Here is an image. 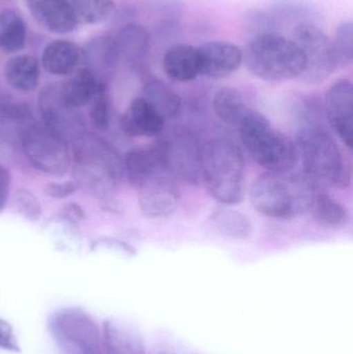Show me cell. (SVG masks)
<instances>
[{
	"label": "cell",
	"instance_id": "cell-1",
	"mask_svg": "<svg viewBox=\"0 0 353 354\" xmlns=\"http://www.w3.org/2000/svg\"><path fill=\"white\" fill-rule=\"evenodd\" d=\"M303 122L304 124L296 136V147L307 176L315 183H325L340 189L350 187L352 176L350 162L335 139L319 122L314 108L312 112L308 108Z\"/></svg>",
	"mask_w": 353,
	"mask_h": 354
},
{
	"label": "cell",
	"instance_id": "cell-2",
	"mask_svg": "<svg viewBox=\"0 0 353 354\" xmlns=\"http://www.w3.org/2000/svg\"><path fill=\"white\" fill-rule=\"evenodd\" d=\"M318 189L308 176L267 172L253 183L251 203L257 212L276 220H290L308 212Z\"/></svg>",
	"mask_w": 353,
	"mask_h": 354
},
{
	"label": "cell",
	"instance_id": "cell-3",
	"mask_svg": "<svg viewBox=\"0 0 353 354\" xmlns=\"http://www.w3.org/2000/svg\"><path fill=\"white\" fill-rule=\"evenodd\" d=\"M200 171L211 197L224 205L242 202L246 164L240 147L228 139H213L201 151Z\"/></svg>",
	"mask_w": 353,
	"mask_h": 354
},
{
	"label": "cell",
	"instance_id": "cell-4",
	"mask_svg": "<svg viewBox=\"0 0 353 354\" xmlns=\"http://www.w3.org/2000/svg\"><path fill=\"white\" fill-rule=\"evenodd\" d=\"M242 55L249 72L267 82L300 78L306 68V59L298 45L277 32L255 35Z\"/></svg>",
	"mask_w": 353,
	"mask_h": 354
},
{
	"label": "cell",
	"instance_id": "cell-5",
	"mask_svg": "<svg viewBox=\"0 0 353 354\" xmlns=\"http://www.w3.org/2000/svg\"><path fill=\"white\" fill-rule=\"evenodd\" d=\"M240 140L249 155L269 172H289L300 159L298 147L263 114L255 110L238 126Z\"/></svg>",
	"mask_w": 353,
	"mask_h": 354
},
{
	"label": "cell",
	"instance_id": "cell-6",
	"mask_svg": "<svg viewBox=\"0 0 353 354\" xmlns=\"http://www.w3.org/2000/svg\"><path fill=\"white\" fill-rule=\"evenodd\" d=\"M78 185H85L101 198L109 195L122 180L124 161L110 143L97 135L84 134L74 141Z\"/></svg>",
	"mask_w": 353,
	"mask_h": 354
},
{
	"label": "cell",
	"instance_id": "cell-7",
	"mask_svg": "<svg viewBox=\"0 0 353 354\" xmlns=\"http://www.w3.org/2000/svg\"><path fill=\"white\" fill-rule=\"evenodd\" d=\"M48 330L60 354H102V330L90 314L79 307L55 310Z\"/></svg>",
	"mask_w": 353,
	"mask_h": 354
},
{
	"label": "cell",
	"instance_id": "cell-8",
	"mask_svg": "<svg viewBox=\"0 0 353 354\" xmlns=\"http://www.w3.org/2000/svg\"><path fill=\"white\" fill-rule=\"evenodd\" d=\"M23 149L33 166L50 176H61L70 169L68 140L45 122H35L25 130Z\"/></svg>",
	"mask_w": 353,
	"mask_h": 354
},
{
	"label": "cell",
	"instance_id": "cell-9",
	"mask_svg": "<svg viewBox=\"0 0 353 354\" xmlns=\"http://www.w3.org/2000/svg\"><path fill=\"white\" fill-rule=\"evenodd\" d=\"M292 41L298 45L306 59V68L300 77L309 83H318L338 70L332 39L311 21L300 22L292 32Z\"/></svg>",
	"mask_w": 353,
	"mask_h": 354
},
{
	"label": "cell",
	"instance_id": "cell-10",
	"mask_svg": "<svg viewBox=\"0 0 353 354\" xmlns=\"http://www.w3.org/2000/svg\"><path fill=\"white\" fill-rule=\"evenodd\" d=\"M44 122L66 140L76 141L84 134V122L79 109L70 107L62 99L59 85H48L39 95Z\"/></svg>",
	"mask_w": 353,
	"mask_h": 354
},
{
	"label": "cell",
	"instance_id": "cell-11",
	"mask_svg": "<svg viewBox=\"0 0 353 354\" xmlns=\"http://www.w3.org/2000/svg\"><path fill=\"white\" fill-rule=\"evenodd\" d=\"M325 113L332 129L335 131L348 151L353 145V85L347 78L339 79L331 85L325 95Z\"/></svg>",
	"mask_w": 353,
	"mask_h": 354
},
{
	"label": "cell",
	"instance_id": "cell-12",
	"mask_svg": "<svg viewBox=\"0 0 353 354\" xmlns=\"http://www.w3.org/2000/svg\"><path fill=\"white\" fill-rule=\"evenodd\" d=\"M139 191V206L149 218H166L173 214L180 202L178 187L170 177L169 170L149 177Z\"/></svg>",
	"mask_w": 353,
	"mask_h": 354
},
{
	"label": "cell",
	"instance_id": "cell-13",
	"mask_svg": "<svg viewBox=\"0 0 353 354\" xmlns=\"http://www.w3.org/2000/svg\"><path fill=\"white\" fill-rule=\"evenodd\" d=\"M201 76L223 79L233 74L244 62L242 50L226 41H211L198 46Z\"/></svg>",
	"mask_w": 353,
	"mask_h": 354
},
{
	"label": "cell",
	"instance_id": "cell-14",
	"mask_svg": "<svg viewBox=\"0 0 353 354\" xmlns=\"http://www.w3.org/2000/svg\"><path fill=\"white\" fill-rule=\"evenodd\" d=\"M35 22L48 32L66 35L78 28L79 24L66 0H25Z\"/></svg>",
	"mask_w": 353,
	"mask_h": 354
},
{
	"label": "cell",
	"instance_id": "cell-15",
	"mask_svg": "<svg viewBox=\"0 0 353 354\" xmlns=\"http://www.w3.org/2000/svg\"><path fill=\"white\" fill-rule=\"evenodd\" d=\"M164 126L165 120L143 97L133 100L122 118V130L130 137L159 136Z\"/></svg>",
	"mask_w": 353,
	"mask_h": 354
},
{
	"label": "cell",
	"instance_id": "cell-16",
	"mask_svg": "<svg viewBox=\"0 0 353 354\" xmlns=\"http://www.w3.org/2000/svg\"><path fill=\"white\" fill-rule=\"evenodd\" d=\"M84 62V51L78 44L68 39H55L46 46L41 54V64L53 76L73 74Z\"/></svg>",
	"mask_w": 353,
	"mask_h": 354
},
{
	"label": "cell",
	"instance_id": "cell-17",
	"mask_svg": "<svg viewBox=\"0 0 353 354\" xmlns=\"http://www.w3.org/2000/svg\"><path fill=\"white\" fill-rule=\"evenodd\" d=\"M164 72L176 82H189L200 76V56L198 47L188 44L172 46L162 59Z\"/></svg>",
	"mask_w": 353,
	"mask_h": 354
},
{
	"label": "cell",
	"instance_id": "cell-18",
	"mask_svg": "<svg viewBox=\"0 0 353 354\" xmlns=\"http://www.w3.org/2000/svg\"><path fill=\"white\" fill-rule=\"evenodd\" d=\"M102 348L105 354H145L142 336L128 324L113 319L104 322Z\"/></svg>",
	"mask_w": 353,
	"mask_h": 354
},
{
	"label": "cell",
	"instance_id": "cell-19",
	"mask_svg": "<svg viewBox=\"0 0 353 354\" xmlns=\"http://www.w3.org/2000/svg\"><path fill=\"white\" fill-rule=\"evenodd\" d=\"M4 78L10 87L22 93H31L39 87L41 66L39 60L28 54L12 56L4 66Z\"/></svg>",
	"mask_w": 353,
	"mask_h": 354
},
{
	"label": "cell",
	"instance_id": "cell-20",
	"mask_svg": "<svg viewBox=\"0 0 353 354\" xmlns=\"http://www.w3.org/2000/svg\"><path fill=\"white\" fill-rule=\"evenodd\" d=\"M99 79L90 68L84 66L79 68L59 85L62 99L70 107L80 109L88 105L93 99Z\"/></svg>",
	"mask_w": 353,
	"mask_h": 354
},
{
	"label": "cell",
	"instance_id": "cell-21",
	"mask_svg": "<svg viewBox=\"0 0 353 354\" xmlns=\"http://www.w3.org/2000/svg\"><path fill=\"white\" fill-rule=\"evenodd\" d=\"M120 58L131 64L142 62L151 49V35L149 30L138 23H128L115 35Z\"/></svg>",
	"mask_w": 353,
	"mask_h": 354
},
{
	"label": "cell",
	"instance_id": "cell-22",
	"mask_svg": "<svg viewBox=\"0 0 353 354\" xmlns=\"http://www.w3.org/2000/svg\"><path fill=\"white\" fill-rule=\"evenodd\" d=\"M213 109L224 124L238 128L252 108L249 107L240 91L233 87H223L213 95Z\"/></svg>",
	"mask_w": 353,
	"mask_h": 354
},
{
	"label": "cell",
	"instance_id": "cell-23",
	"mask_svg": "<svg viewBox=\"0 0 353 354\" xmlns=\"http://www.w3.org/2000/svg\"><path fill=\"white\" fill-rule=\"evenodd\" d=\"M308 212L318 224L330 228L344 227L350 221V214L345 206L318 189L311 199Z\"/></svg>",
	"mask_w": 353,
	"mask_h": 354
},
{
	"label": "cell",
	"instance_id": "cell-24",
	"mask_svg": "<svg viewBox=\"0 0 353 354\" xmlns=\"http://www.w3.org/2000/svg\"><path fill=\"white\" fill-rule=\"evenodd\" d=\"M27 41V25L23 17L12 8L0 12V50L6 54L18 53Z\"/></svg>",
	"mask_w": 353,
	"mask_h": 354
},
{
	"label": "cell",
	"instance_id": "cell-25",
	"mask_svg": "<svg viewBox=\"0 0 353 354\" xmlns=\"http://www.w3.org/2000/svg\"><path fill=\"white\" fill-rule=\"evenodd\" d=\"M143 97L164 120L176 118L182 109L180 95L158 79H151L145 83Z\"/></svg>",
	"mask_w": 353,
	"mask_h": 354
},
{
	"label": "cell",
	"instance_id": "cell-26",
	"mask_svg": "<svg viewBox=\"0 0 353 354\" xmlns=\"http://www.w3.org/2000/svg\"><path fill=\"white\" fill-rule=\"evenodd\" d=\"M84 51V62L91 66H87L95 72V68L112 70L122 59L118 51L115 35H104L95 37L87 44Z\"/></svg>",
	"mask_w": 353,
	"mask_h": 354
},
{
	"label": "cell",
	"instance_id": "cell-27",
	"mask_svg": "<svg viewBox=\"0 0 353 354\" xmlns=\"http://www.w3.org/2000/svg\"><path fill=\"white\" fill-rule=\"evenodd\" d=\"M213 228L228 239H247L252 234V224L246 214L229 208H218L211 214Z\"/></svg>",
	"mask_w": 353,
	"mask_h": 354
},
{
	"label": "cell",
	"instance_id": "cell-28",
	"mask_svg": "<svg viewBox=\"0 0 353 354\" xmlns=\"http://www.w3.org/2000/svg\"><path fill=\"white\" fill-rule=\"evenodd\" d=\"M79 25H95L107 20L114 8V0H66Z\"/></svg>",
	"mask_w": 353,
	"mask_h": 354
},
{
	"label": "cell",
	"instance_id": "cell-29",
	"mask_svg": "<svg viewBox=\"0 0 353 354\" xmlns=\"http://www.w3.org/2000/svg\"><path fill=\"white\" fill-rule=\"evenodd\" d=\"M332 39L338 68H346L353 60V27L352 21L338 25Z\"/></svg>",
	"mask_w": 353,
	"mask_h": 354
},
{
	"label": "cell",
	"instance_id": "cell-30",
	"mask_svg": "<svg viewBox=\"0 0 353 354\" xmlns=\"http://www.w3.org/2000/svg\"><path fill=\"white\" fill-rule=\"evenodd\" d=\"M88 105L89 118L93 126L99 130H106L110 122V100L107 85L104 81L99 80Z\"/></svg>",
	"mask_w": 353,
	"mask_h": 354
},
{
	"label": "cell",
	"instance_id": "cell-31",
	"mask_svg": "<svg viewBox=\"0 0 353 354\" xmlns=\"http://www.w3.org/2000/svg\"><path fill=\"white\" fill-rule=\"evenodd\" d=\"M15 206L19 214L27 220L37 222L41 218V206L35 194L26 189H19L15 194Z\"/></svg>",
	"mask_w": 353,
	"mask_h": 354
},
{
	"label": "cell",
	"instance_id": "cell-32",
	"mask_svg": "<svg viewBox=\"0 0 353 354\" xmlns=\"http://www.w3.org/2000/svg\"><path fill=\"white\" fill-rule=\"evenodd\" d=\"M30 116V110L24 103L10 100L0 101V120L4 122H20Z\"/></svg>",
	"mask_w": 353,
	"mask_h": 354
},
{
	"label": "cell",
	"instance_id": "cell-33",
	"mask_svg": "<svg viewBox=\"0 0 353 354\" xmlns=\"http://www.w3.org/2000/svg\"><path fill=\"white\" fill-rule=\"evenodd\" d=\"M0 348L16 353L21 351L14 328L1 317H0Z\"/></svg>",
	"mask_w": 353,
	"mask_h": 354
},
{
	"label": "cell",
	"instance_id": "cell-34",
	"mask_svg": "<svg viewBox=\"0 0 353 354\" xmlns=\"http://www.w3.org/2000/svg\"><path fill=\"white\" fill-rule=\"evenodd\" d=\"M78 183L75 181H64V183H50L46 185V196L54 199H64L74 194L78 189Z\"/></svg>",
	"mask_w": 353,
	"mask_h": 354
},
{
	"label": "cell",
	"instance_id": "cell-35",
	"mask_svg": "<svg viewBox=\"0 0 353 354\" xmlns=\"http://www.w3.org/2000/svg\"><path fill=\"white\" fill-rule=\"evenodd\" d=\"M10 174L6 167L0 164V214L3 212L8 203L10 194Z\"/></svg>",
	"mask_w": 353,
	"mask_h": 354
},
{
	"label": "cell",
	"instance_id": "cell-36",
	"mask_svg": "<svg viewBox=\"0 0 353 354\" xmlns=\"http://www.w3.org/2000/svg\"><path fill=\"white\" fill-rule=\"evenodd\" d=\"M0 1H3V0H0Z\"/></svg>",
	"mask_w": 353,
	"mask_h": 354
}]
</instances>
